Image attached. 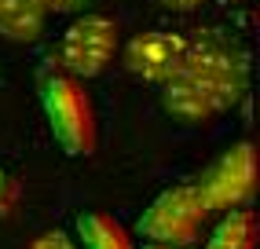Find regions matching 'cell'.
Returning a JSON list of instances; mask_svg holds the SVG:
<instances>
[{
  "mask_svg": "<svg viewBox=\"0 0 260 249\" xmlns=\"http://www.w3.org/2000/svg\"><path fill=\"white\" fill-rule=\"evenodd\" d=\"M253 235H256V216L253 209H228V216L216 224V231L209 235L205 249H253Z\"/></svg>",
  "mask_w": 260,
  "mask_h": 249,
  "instance_id": "9c48e42d",
  "label": "cell"
},
{
  "mask_svg": "<svg viewBox=\"0 0 260 249\" xmlns=\"http://www.w3.org/2000/svg\"><path fill=\"white\" fill-rule=\"evenodd\" d=\"M114 51H117V22L107 15L81 11L59 41V70H66L77 81H92L110 66Z\"/></svg>",
  "mask_w": 260,
  "mask_h": 249,
  "instance_id": "277c9868",
  "label": "cell"
},
{
  "mask_svg": "<svg viewBox=\"0 0 260 249\" xmlns=\"http://www.w3.org/2000/svg\"><path fill=\"white\" fill-rule=\"evenodd\" d=\"M183 48H187V37H180V33L150 29V33H140V37L128 41L125 66L132 77H140L147 84H165L172 77V70H176Z\"/></svg>",
  "mask_w": 260,
  "mask_h": 249,
  "instance_id": "8992f818",
  "label": "cell"
},
{
  "mask_svg": "<svg viewBox=\"0 0 260 249\" xmlns=\"http://www.w3.org/2000/svg\"><path fill=\"white\" fill-rule=\"evenodd\" d=\"M41 110L48 117V129L55 136V143L70 154H92L95 150V114L88 96L81 92V81L70 77L66 70H44L37 81Z\"/></svg>",
  "mask_w": 260,
  "mask_h": 249,
  "instance_id": "7a4b0ae2",
  "label": "cell"
},
{
  "mask_svg": "<svg viewBox=\"0 0 260 249\" xmlns=\"http://www.w3.org/2000/svg\"><path fill=\"white\" fill-rule=\"evenodd\" d=\"M41 4L48 8V15L55 11V15H77V11H84L92 4V0H41Z\"/></svg>",
  "mask_w": 260,
  "mask_h": 249,
  "instance_id": "8fae6325",
  "label": "cell"
},
{
  "mask_svg": "<svg viewBox=\"0 0 260 249\" xmlns=\"http://www.w3.org/2000/svg\"><path fill=\"white\" fill-rule=\"evenodd\" d=\"M180 249H187V245H180Z\"/></svg>",
  "mask_w": 260,
  "mask_h": 249,
  "instance_id": "5bb4252c",
  "label": "cell"
},
{
  "mask_svg": "<svg viewBox=\"0 0 260 249\" xmlns=\"http://www.w3.org/2000/svg\"><path fill=\"white\" fill-rule=\"evenodd\" d=\"M205 212H209V209L202 205L198 187H172V191H161L158 198L143 209L140 224H136V235L147 238L150 245L180 249V245L194 242Z\"/></svg>",
  "mask_w": 260,
  "mask_h": 249,
  "instance_id": "3957f363",
  "label": "cell"
},
{
  "mask_svg": "<svg viewBox=\"0 0 260 249\" xmlns=\"http://www.w3.org/2000/svg\"><path fill=\"white\" fill-rule=\"evenodd\" d=\"M29 249H74V238L66 231H44L29 242Z\"/></svg>",
  "mask_w": 260,
  "mask_h": 249,
  "instance_id": "30bf717a",
  "label": "cell"
},
{
  "mask_svg": "<svg viewBox=\"0 0 260 249\" xmlns=\"http://www.w3.org/2000/svg\"><path fill=\"white\" fill-rule=\"evenodd\" d=\"M205 4V0H165V8H172V11H198Z\"/></svg>",
  "mask_w": 260,
  "mask_h": 249,
  "instance_id": "7c38bea8",
  "label": "cell"
},
{
  "mask_svg": "<svg viewBox=\"0 0 260 249\" xmlns=\"http://www.w3.org/2000/svg\"><path fill=\"white\" fill-rule=\"evenodd\" d=\"M48 22V8L41 0H0V37L11 44L41 41Z\"/></svg>",
  "mask_w": 260,
  "mask_h": 249,
  "instance_id": "52a82bcc",
  "label": "cell"
},
{
  "mask_svg": "<svg viewBox=\"0 0 260 249\" xmlns=\"http://www.w3.org/2000/svg\"><path fill=\"white\" fill-rule=\"evenodd\" d=\"M77 238L84 249H132V238L125 227L114 224L103 212H81L77 216Z\"/></svg>",
  "mask_w": 260,
  "mask_h": 249,
  "instance_id": "ba28073f",
  "label": "cell"
},
{
  "mask_svg": "<svg viewBox=\"0 0 260 249\" xmlns=\"http://www.w3.org/2000/svg\"><path fill=\"white\" fill-rule=\"evenodd\" d=\"M0 187H4V172H0Z\"/></svg>",
  "mask_w": 260,
  "mask_h": 249,
  "instance_id": "4fadbf2b",
  "label": "cell"
},
{
  "mask_svg": "<svg viewBox=\"0 0 260 249\" xmlns=\"http://www.w3.org/2000/svg\"><path fill=\"white\" fill-rule=\"evenodd\" d=\"M249 88V66L235 41L220 29H205L198 41H187L183 55L161 84V103L180 121H209L235 110Z\"/></svg>",
  "mask_w": 260,
  "mask_h": 249,
  "instance_id": "6da1fadb",
  "label": "cell"
},
{
  "mask_svg": "<svg viewBox=\"0 0 260 249\" xmlns=\"http://www.w3.org/2000/svg\"><path fill=\"white\" fill-rule=\"evenodd\" d=\"M256 180V162H253V147L242 143L235 150H228L220 162L205 172V180L198 183L202 205L205 209H238L249 198Z\"/></svg>",
  "mask_w": 260,
  "mask_h": 249,
  "instance_id": "5b68a950",
  "label": "cell"
}]
</instances>
